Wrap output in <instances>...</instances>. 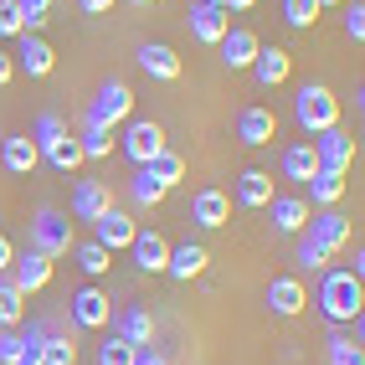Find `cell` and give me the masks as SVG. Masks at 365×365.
<instances>
[{
  "label": "cell",
  "instance_id": "1",
  "mask_svg": "<svg viewBox=\"0 0 365 365\" xmlns=\"http://www.w3.org/2000/svg\"><path fill=\"white\" fill-rule=\"evenodd\" d=\"M319 309H324L329 324H355L360 309H365L360 278H355V273H324V283H319Z\"/></svg>",
  "mask_w": 365,
  "mask_h": 365
},
{
  "label": "cell",
  "instance_id": "2",
  "mask_svg": "<svg viewBox=\"0 0 365 365\" xmlns=\"http://www.w3.org/2000/svg\"><path fill=\"white\" fill-rule=\"evenodd\" d=\"M26 237H31V252H41V257H67L72 242H78V237H72V222H67L57 206H41L31 216V232Z\"/></svg>",
  "mask_w": 365,
  "mask_h": 365
},
{
  "label": "cell",
  "instance_id": "3",
  "mask_svg": "<svg viewBox=\"0 0 365 365\" xmlns=\"http://www.w3.org/2000/svg\"><path fill=\"white\" fill-rule=\"evenodd\" d=\"M294 113L309 134H324V129H339V98L324 88V83H304L299 98H294Z\"/></svg>",
  "mask_w": 365,
  "mask_h": 365
},
{
  "label": "cell",
  "instance_id": "4",
  "mask_svg": "<svg viewBox=\"0 0 365 365\" xmlns=\"http://www.w3.org/2000/svg\"><path fill=\"white\" fill-rule=\"evenodd\" d=\"M304 237H309V242H319L324 252H339V247H350L355 227H350V216H345V211L324 206V211H309V227H304Z\"/></svg>",
  "mask_w": 365,
  "mask_h": 365
},
{
  "label": "cell",
  "instance_id": "5",
  "mask_svg": "<svg viewBox=\"0 0 365 365\" xmlns=\"http://www.w3.org/2000/svg\"><path fill=\"white\" fill-rule=\"evenodd\" d=\"M129 113H134V93H129V83H103L98 98H93V108H88V118H93V124H103V129L124 124Z\"/></svg>",
  "mask_w": 365,
  "mask_h": 365
},
{
  "label": "cell",
  "instance_id": "6",
  "mask_svg": "<svg viewBox=\"0 0 365 365\" xmlns=\"http://www.w3.org/2000/svg\"><path fill=\"white\" fill-rule=\"evenodd\" d=\"M124 155L134 160V165H150L160 150H165V129L155 124V118H129V129H124Z\"/></svg>",
  "mask_w": 365,
  "mask_h": 365
},
{
  "label": "cell",
  "instance_id": "7",
  "mask_svg": "<svg viewBox=\"0 0 365 365\" xmlns=\"http://www.w3.org/2000/svg\"><path fill=\"white\" fill-rule=\"evenodd\" d=\"M314 155H319V170H334V175H345V170L355 165V139L345 129H324L319 139H309Z\"/></svg>",
  "mask_w": 365,
  "mask_h": 365
},
{
  "label": "cell",
  "instance_id": "8",
  "mask_svg": "<svg viewBox=\"0 0 365 365\" xmlns=\"http://www.w3.org/2000/svg\"><path fill=\"white\" fill-rule=\"evenodd\" d=\"M72 319H78V329H108V319H113V304H108V294L103 288H78L72 294Z\"/></svg>",
  "mask_w": 365,
  "mask_h": 365
},
{
  "label": "cell",
  "instance_id": "9",
  "mask_svg": "<svg viewBox=\"0 0 365 365\" xmlns=\"http://www.w3.org/2000/svg\"><path fill=\"white\" fill-rule=\"evenodd\" d=\"M190 222L206 227V232L227 227V222H232V201H227V190H216V185L196 190V196H190Z\"/></svg>",
  "mask_w": 365,
  "mask_h": 365
},
{
  "label": "cell",
  "instance_id": "10",
  "mask_svg": "<svg viewBox=\"0 0 365 365\" xmlns=\"http://www.w3.org/2000/svg\"><path fill=\"white\" fill-rule=\"evenodd\" d=\"M103 211H113L108 180H78V190H72V216H78V222H98Z\"/></svg>",
  "mask_w": 365,
  "mask_h": 365
},
{
  "label": "cell",
  "instance_id": "11",
  "mask_svg": "<svg viewBox=\"0 0 365 365\" xmlns=\"http://www.w3.org/2000/svg\"><path fill=\"white\" fill-rule=\"evenodd\" d=\"M108 324H113L118 339H129L134 350H150L155 345V314L150 309H124V314H113Z\"/></svg>",
  "mask_w": 365,
  "mask_h": 365
},
{
  "label": "cell",
  "instance_id": "12",
  "mask_svg": "<svg viewBox=\"0 0 365 365\" xmlns=\"http://www.w3.org/2000/svg\"><path fill=\"white\" fill-rule=\"evenodd\" d=\"M16 41H21V52H16L11 62H16V67H26V78H46V72L57 67L52 41H41V36H31V31H21Z\"/></svg>",
  "mask_w": 365,
  "mask_h": 365
},
{
  "label": "cell",
  "instance_id": "13",
  "mask_svg": "<svg viewBox=\"0 0 365 365\" xmlns=\"http://www.w3.org/2000/svg\"><path fill=\"white\" fill-rule=\"evenodd\" d=\"M304 304H309V288H304L299 278H273V283H267V309H273L278 319L304 314Z\"/></svg>",
  "mask_w": 365,
  "mask_h": 365
},
{
  "label": "cell",
  "instance_id": "14",
  "mask_svg": "<svg viewBox=\"0 0 365 365\" xmlns=\"http://www.w3.org/2000/svg\"><path fill=\"white\" fill-rule=\"evenodd\" d=\"M227 26H232V21H227L222 6H206V0H196V6H190V36H196L201 46H216V41L227 36Z\"/></svg>",
  "mask_w": 365,
  "mask_h": 365
},
{
  "label": "cell",
  "instance_id": "15",
  "mask_svg": "<svg viewBox=\"0 0 365 365\" xmlns=\"http://www.w3.org/2000/svg\"><path fill=\"white\" fill-rule=\"evenodd\" d=\"M93 227H98V237H93V242H98V247H108V252H124L129 242H134V232H139V222H129V216L118 211V206H113V211H103Z\"/></svg>",
  "mask_w": 365,
  "mask_h": 365
},
{
  "label": "cell",
  "instance_id": "16",
  "mask_svg": "<svg viewBox=\"0 0 365 365\" xmlns=\"http://www.w3.org/2000/svg\"><path fill=\"white\" fill-rule=\"evenodd\" d=\"M0 165H6L11 175H31V170L41 165L31 134H6V139H0Z\"/></svg>",
  "mask_w": 365,
  "mask_h": 365
},
{
  "label": "cell",
  "instance_id": "17",
  "mask_svg": "<svg viewBox=\"0 0 365 365\" xmlns=\"http://www.w3.org/2000/svg\"><path fill=\"white\" fill-rule=\"evenodd\" d=\"M267 211H273V232H283V237H299L309 227V201L304 196H273Z\"/></svg>",
  "mask_w": 365,
  "mask_h": 365
},
{
  "label": "cell",
  "instance_id": "18",
  "mask_svg": "<svg viewBox=\"0 0 365 365\" xmlns=\"http://www.w3.org/2000/svg\"><path fill=\"white\" fill-rule=\"evenodd\" d=\"M11 283L21 288V294H36V288H46V283H52V257H41V252L16 257V262H11Z\"/></svg>",
  "mask_w": 365,
  "mask_h": 365
},
{
  "label": "cell",
  "instance_id": "19",
  "mask_svg": "<svg viewBox=\"0 0 365 365\" xmlns=\"http://www.w3.org/2000/svg\"><path fill=\"white\" fill-rule=\"evenodd\" d=\"M129 252H134V262H139V273H165V262H170V242H165L160 232H134Z\"/></svg>",
  "mask_w": 365,
  "mask_h": 365
},
{
  "label": "cell",
  "instance_id": "20",
  "mask_svg": "<svg viewBox=\"0 0 365 365\" xmlns=\"http://www.w3.org/2000/svg\"><path fill=\"white\" fill-rule=\"evenodd\" d=\"M206 262H211V252L201 247V242H185V247H170L165 273H170V278H180V283H190V278H201V273H206Z\"/></svg>",
  "mask_w": 365,
  "mask_h": 365
},
{
  "label": "cell",
  "instance_id": "21",
  "mask_svg": "<svg viewBox=\"0 0 365 365\" xmlns=\"http://www.w3.org/2000/svg\"><path fill=\"white\" fill-rule=\"evenodd\" d=\"M288 72H294V57L283 52V46H257V57H252V78L262 88H278Z\"/></svg>",
  "mask_w": 365,
  "mask_h": 365
},
{
  "label": "cell",
  "instance_id": "22",
  "mask_svg": "<svg viewBox=\"0 0 365 365\" xmlns=\"http://www.w3.org/2000/svg\"><path fill=\"white\" fill-rule=\"evenodd\" d=\"M216 46H222V62L232 67V72H242V67H252V57H257V36L252 31H242V26H227V36L222 41H216Z\"/></svg>",
  "mask_w": 365,
  "mask_h": 365
},
{
  "label": "cell",
  "instance_id": "23",
  "mask_svg": "<svg viewBox=\"0 0 365 365\" xmlns=\"http://www.w3.org/2000/svg\"><path fill=\"white\" fill-rule=\"evenodd\" d=\"M267 201H273V175H267V170H242L237 175V206L262 211Z\"/></svg>",
  "mask_w": 365,
  "mask_h": 365
},
{
  "label": "cell",
  "instance_id": "24",
  "mask_svg": "<svg viewBox=\"0 0 365 365\" xmlns=\"http://www.w3.org/2000/svg\"><path fill=\"white\" fill-rule=\"evenodd\" d=\"M139 67L150 72V78H160V83H175L180 78V57L170 52L165 41H144L139 46Z\"/></svg>",
  "mask_w": 365,
  "mask_h": 365
},
{
  "label": "cell",
  "instance_id": "25",
  "mask_svg": "<svg viewBox=\"0 0 365 365\" xmlns=\"http://www.w3.org/2000/svg\"><path fill=\"white\" fill-rule=\"evenodd\" d=\"M237 139H242V144H273V139H278V118L267 113V108H242Z\"/></svg>",
  "mask_w": 365,
  "mask_h": 365
},
{
  "label": "cell",
  "instance_id": "26",
  "mask_svg": "<svg viewBox=\"0 0 365 365\" xmlns=\"http://www.w3.org/2000/svg\"><path fill=\"white\" fill-rule=\"evenodd\" d=\"M314 175H319V155H314V144H288V150H283V180L309 185Z\"/></svg>",
  "mask_w": 365,
  "mask_h": 365
},
{
  "label": "cell",
  "instance_id": "27",
  "mask_svg": "<svg viewBox=\"0 0 365 365\" xmlns=\"http://www.w3.org/2000/svg\"><path fill=\"white\" fill-rule=\"evenodd\" d=\"M139 170H150V180H155V185H165V190L185 180V160H180L175 150H170V144H165V150H160L150 165H139Z\"/></svg>",
  "mask_w": 365,
  "mask_h": 365
},
{
  "label": "cell",
  "instance_id": "28",
  "mask_svg": "<svg viewBox=\"0 0 365 365\" xmlns=\"http://www.w3.org/2000/svg\"><path fill=\"white\" fill-rule=\"evenodd\" d=\"M78 150H83V160H108V155H113V129H103V124H93V118H83V139H78Z\"/></svg>",
  "mask_w": 365,
  "mask_h": 365
},
{
  "label": "cell",
  "instance_id": "29",
  "mask_svg": "<svg viewBox=\"0 0 365 365\" xmlns=\"http://www.w3.org/2000/svg\"><path fill=\"white\" fill-rule=\"evenodd\" d=\"M21 314H26V294H21L11 278H0V329H16Z\"/></svg>",
  "mask_w": 365,
  "mask_h": 365
},
{
  "label": "cell",
  "instance_id": "30",
  "mask_svg": "<svg viewBox=\"0 0 365 365\" xmlns=\"http://www.w3.org/2000/svg\"><path fill=\"white\" fill-rule=\"evenodd\" d=\"M72 252H78V267H83L88 278H103V273H108V262H113V252L98 247V242H72Z\"/></svg>",
  "mask_w": 365,
  "mask_h": 365
},
{
  "label": "cell",
  "instance_id": "31",
  "mask_svg": "<svg viewBox=\"0 0 365 365\" xmlns=\"http://www.w3.org/2000/svg\"><path fill=\"white\" fill-rule=\"evenodd\" d=\"M57 139H67V118L46 108V113L36 118V129H31V144H36V155H41V150H52Z\"/></svg>",
  "mask_w": 365,
  "mask_h": 365
},
{
  "label": "cell",
  "instance_id": "32",
  "mask_svg": "<svg viewBox=\"0 0 365 365\" xmlns=\"http://www.w3.org/2000/svg\"><path fill=\"white\" fill-rule=\"evenodd\" d=\"M41 160L52 165V170H62V175H72V170L83 165V150H78V139L67 134V139H57V144H52V150H41Z\"/></svg>",
  "mask_w": 365,
  "mask_h": 365
},
{
  "label": "cell",
  "instance_id": "33",
  "mask_svg": "<svg viewBox=\"0 0 365 365\" xmlns=\"http://www.w3.org/2000/svg\"><path fill=\"white\" fill-rule=\"evenodd\" d=\"M309 196L319 206H339V196H345V175H334V170H319V175L309 180Z\"/></svg>",
  "mask_w": 365,
  "mask_h": 365
},
{
  "label": "cell",
  "instance_id": "34",
  "mask_svg": "<svg viewBox=\"0 0 365 365\" xmlns=\"http://www.w3.org/2000/svg\"><path fill=\"white\" fill-rule=\"evenodd\" d=\"M41 365H78V345H72V334H52V329H46Z\"/></svg>",
  "mask_w": 365,
  "mask_h": 365
},
{
  "label": "cell",
  "instance_id": "35",
  "mask_svg": "<svg viewBox=\"0 0 365 365\" xmlns=\"http://www.w3.org/2000/svg\"><path fill=\"white\" fill-rule=\"evenodd\" d=\"M46 329H52L46 319H31V324H26V334H21V360H16V365H41V345H46Z\"/></svg>",
  "mask_w": 365,
  "mask_h": 365
},
{
  "label": "cell",
  "instance_id": "36",
  "mask_svg": "<svg viewBox=\"0 0 365 365\" xmlns=\"http://www.w3.org/2000/svg\"><path fill=\"white\" fill-rule=\"evenodd\" d=\"M324 360L329 365H365V350L355 345V339H345V334H329L324 339Z\"/></svg>",
  "mask_w": 365,
  "mask_h": 365
},
{
  "label": "cell",
  "instance_id": "37",
  "mask_svg": "<svg viewBox=\"0 0 365 365\" xmlns=\"http://www.w3.org/2000/svg\"><path fill=\"white\" fill-rule=\"evenodd\" d=\"M319 0H283V21H288V26H299V31H309L314 26V21H319Z\"/></svg>",
  "mask_w": 365,
  "mask_h": 365
},
{
  "label": "cell",
  "instance_id": "38",
  "mask_svg": "<svg viewBox=\"0 0 365 365\" xmlns=\"http://www.w3.org/2000/svg\"><path fill=\"white\" fill-rule=\"evenodd\" d=\"M129 196H134V206H160V201H165V185H155V180H150V170H134Z\"/></svg>",
  "mask_w": 365,
  "mask_h": 365
},
{
  "label": "cell",
  "instance_id": "39",
  "mask_svg": "<svg viewBox=\"0 0 365 365\" xmlns=\"http://www.w3.org/2000/svg\"><path fill=\"white\" fill-rule=\"evenodd\" d=\"M134 345L129 339H118V334H108V345H98V365H134Z\"/></svg>",
  "mask_w": 365,
  "mask_h": 365
},
{
  "label": "cell",
  "instance_id": "40",
  "mask_svg": "<svg viewBox=\"0 0 365 365\" xmlns=\"http://www.w3.org/2000/svg\"><path fill=\"white\" fill-rule=\"evenodd\" d=\"M299 267H304V273H324V267H329V252L319 247V242H309L304 232H299Z\"/></svg>",
  "mask_w": 365,
  "mask_h": 365
},
{
  "label": "cell",
  "instance_id": "41",
  "mask_svg": "<svg viewBox=\"0 0 365 365\" xmlns=\"http://www.w3.org/2000/svg\"><path fill=\"white\" fill-rule=\"evenodd\" d=\"M16 11H21V26L36 36V26H46V16H52V0H16Z\"/></svg>",
  "mask_w": 365,
  "mask_h": 365
},
{
  "label": "cell",
  "instance_id": "42",
  "mask_svg": "<svg viewBox=\"0 0 365 365\" xmlns=\"http://www.w3.org/2000/svg\"><path fill=\"white\" fill-rule=\"evenodd\" d=\"M21 31H26V26H21V11H16V0H0V36H21Z\"/></svg>",
  "mask_w": 365,
  "mask_h": 365
},
{
  "label": "cell",
  "instance_id": "43",
  "mask_svg": "<svg viewBox=\"0 0 365 365\" xmlns=\"http://www.w3.org/2000/svg\"><path fill=\"white\" fill-rule=\"evenodd\" d=\"M345 36H350V41H365V6H360V0L345 11Z\"/></svg>",
  "mask_w": 365,
  "mask_h": 365
},
{
  "label": "cell",
  "instance_id": "44",
  "mask_svg": "<svg viewBox=\"0 0 365 365\" xmlns=\"http://www.w3.org/2000/svg\"><path fill=\"white\" fill-rule=\"evenodd\" d=\"M16 360H21V334L0 329V365H16Z\"/></svg>",
  "mask_w": 365,
  "mask_h": 365
},
{
  "label": "cell",
  "instance_id": "45",
  "mask_svg": "<svg viewBox=\"0 0 365 365\" xmlns=\"http://www.w3.org/2000/svg\"><path fill=\"white\" fill-rule=\"evenodd\" d=\"M78 11H83V16H108L113 0H78Z\"/></svg>",
  "mask_w": 365,
  "mask_h": 365
},
{
  "label": "cell",
  "instance_id": "46",
  "mask_svg": "<svg viewBox=\"0 0 365 365\" xmlns=\"http://www.w3.org/2000/svg\"><path fill=\"white\" fill-rule=\"evenodd\" d=\"M11 262H16V242L0 237V273H11Z\"/></svg>",
  "mask_w": 365,
  "mask_h": 365
},
{
  "label": "cell",
  "instance_id": "47",
  "mask_svg": "<svg viewBox=\"0 0 365 365\" xmlns=\"http://www.w3.org/2000/svg\"><path fill=\"white\" fill-rule=\"evenodd\" d=\"M134 365H170V360H165L160 350H139V355H134Z\"/></svg>",
  "mask_w": 365,
  "mask_h": 365
},
{
  "label": "cell",
  "instance_id": "48",
  "mask_svg": "<svg viewBox=\"0 0 365 365\" xmlns=\"http://www.w3.org/2000/svg\"><path fill=\"white\" fill-rule=\"evenodd\" d=\"M11 78H16V62H11V57H6V52H0V88H6V83H11Z\"/></svg>",
  "mask_w": 365,
  "mask_h": 365
},
{
  "label": "cell",
  "instance_id": "49",
  "mask_svg": "<svg viewBox=\"0 0 365 365\" xmlns=\"http://www.w3.org/2000/svg\"><path fill=\"white\" fill-rule=\"evenodd\" d=\"M252 6H257V0H227L222 11H252Z\"/></svg>",
  "mask_w": 365,
  "mask_h": 365
},
{
  "label": "cell",
  "instance_id": "50",
  "mask_svg": "<svg viewBox=\"0 0 365 365\" xmlns=\"http://www.w3.org/2000/svg\"><path fill=\"white\" fill-rule=\"evenodd\" d=\"M319 6H345V0H319Z\"/></svg>",
  "mask_w": 365,
  "mask_h": 365
},
{
  "label": "cell",
  "instance_id": "51",
  "mask_svg": "<svg viewBox=\"0 0 365 365\" xmlns=\"http://www.w3.org/2000/svg\"><path fill=\"white\" fill-rule=\"evenodd\" d=\"M206 6H227V0H206Z\"/></svg>",
  "mask_w": 365,
  "mask_h": 365
},
{
  "label": "cell",
  "instance_id": "52",
  "mask_svg": "<svg viewBox=\"0 0 365 365\" xmlns=\"http://www.w3.org/2000/svg\"><path fill=\"white\" fill-rule=\"evenodd\" d=\"M134 6H150V0H134Z\"/></svg>",
  "mask_w": 365,
  "mask_h": 365
}]
</instances>
